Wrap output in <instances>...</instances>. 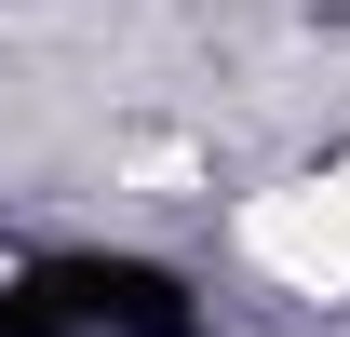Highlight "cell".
<instances>
[{
  "mask_svg": "<svg viewBox=\"0 0 350 337\" xmlns=\"http://www.w3.org/2000/svg\"><path fill=\"white\" fill-rule=\"evenodd\" d=\"M243 256L283 270L297 297H350V162L297 175V189H256L243 203Z\"/></svg>",
  "mask_w": 350,
  "mask_h": 337,
  "instance_id": "6da1fadb",
  "label": "cell"
}]
</instances>
